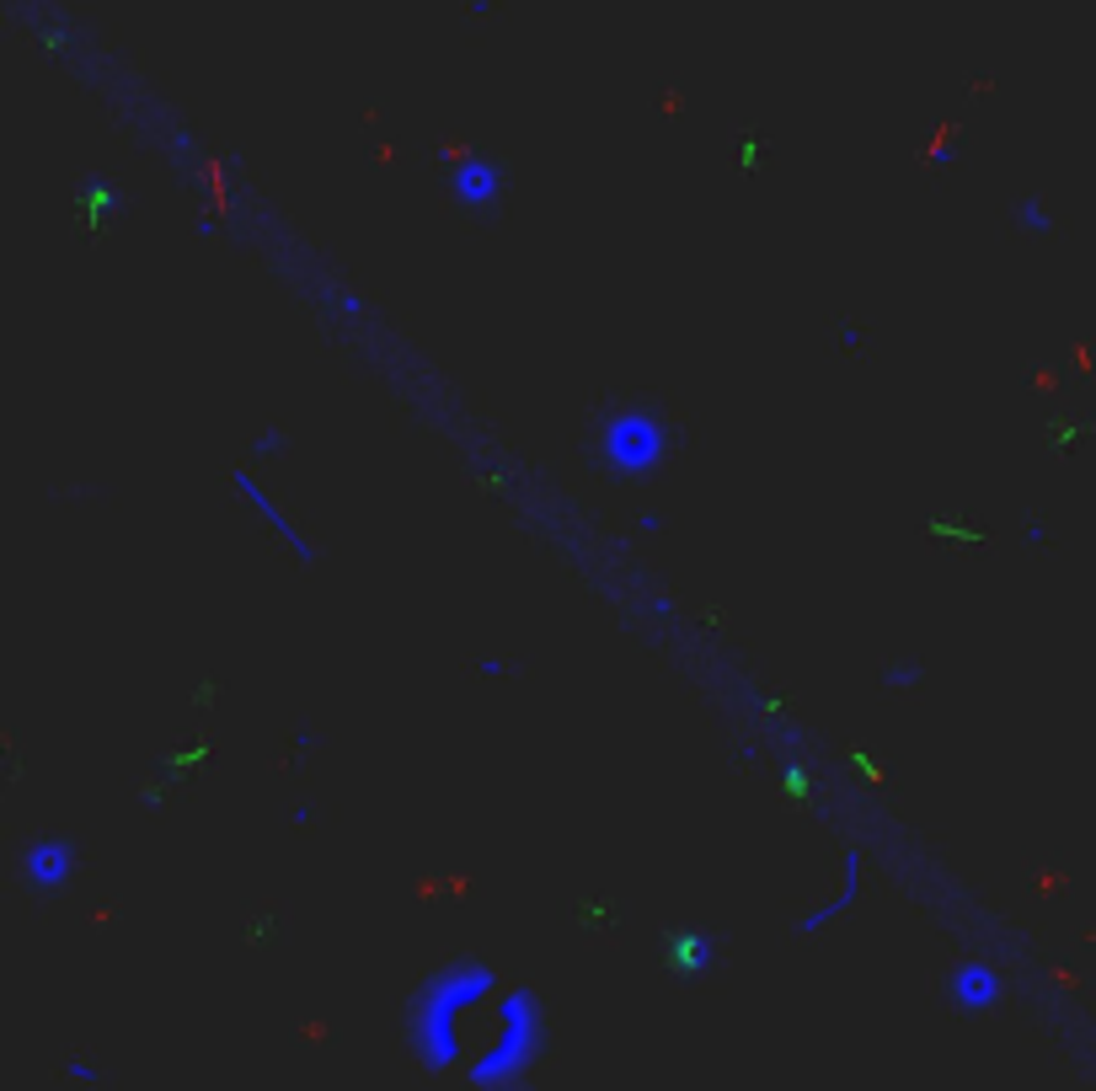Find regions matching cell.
<instances>
[{
	"label": "cell",
	"instance_id": "cell-1",
	"mask_svg": "<svg viewBox=\"0 0 1096 1091\" xmlns=\"http://www.w3.org/2000/svg\"><path fill=\"white\" fill-rule=\"evenodd\" d=\"M503 995V974L487 958H471L460 953L445 968H434L412 1001H407V1017H401V1032H407V1049L423 1070H454L465 1059V1017H476L487 1001Z\"/></svg>",
	"mask_w": 1096,
	"mask_h": 1091
},
{
	"label": "cell",
	"instance_id": "cell-2",
	"mask_svg": "<svg viewBox=\"0 0 1096 1091\" xmlns=\"http://www.w3.org/2000/svg\"><path fill=\"white\" fill-rule=\"evenodd\" d=\"M546 1038H551L546 1001H540L530 984H503V995L493 1001V1038H487V1049L465 1065L471 1091H519L524 1076L540 1065Z\"/></svg>",
	"mask_w": 1096,
	"mask_h": 1091
},
{
	"label": "cell",
	"instance_id": "cell-3",
	"mask_svg": "<svg viewBox=\"0 0 1096 1091\" xmlns=\"http://www.w3.org/2000/svg\"><path fill=\"white\" fill-rule=\"evenodd\" d=\"M669 445H674V429L658 407L647 401H626V407H610L605 423H599V460L615 482H643L652 476L663 460H669Z\"/></svg>",
	"mask_w": 1096,
	"mask_h": 1091
},
{
	"label": "cell",
	"instance_id": "cell-4",
	"mask_svg": "<svg viewBox=\"0 0 1096 1091\" xmlns=\"http://www.w3.org/2000/svg\"><path fill=\"white\" fill-rule=\"evenodd\" d=\"M75 872H80V845L70 834H38L22 845L16 878L33 898H60L75 883Z\"/></svg>",
	"mask_w": 1096,
	"mask_h": 1091
},
{
	"label": "cell",
	"instance_id": "cell-5",
	"mask_svg": "<svg viewBox=\"0 0 1096 1091\" xmlns=\"http://www.w3.org/2000/svg\"><path fill=\"white\" fill-rule=\"evenodd\" d=\"M445 188H450L454 209H465V214H493V209L503 203L509 172H503V161L487 156V150H460L450 161V172H445Z\"/></svg>",
	"mask_w": 1096,
	"mask_h": 1091
},
{
	"label": "cell",
	"instance_id": "cell-6",
	"mask_svg": "<svg viewBox=\"0 0 1096 1091\" xmlns=\"http://www.w3.org/2000/svg\"><path fill=\"white\" fill-rule=\"evenodd\" d=\"M231 487H236V498H241L247 509L267 519V530H273V535L284 541V551H289L295 562H316V546H311V535H306V530H300V524H295L289 513L273 504V493H267V487L258 482V471H252V466H241V471L231 476Z\"/></svg>",
	"mask_w": 1096,
	"mask_h": 1091
},
{
	"label": "cell",
	"instance_id": "cell-7",
	"mask_svg": "<svg viewBox=\"0 0 1096 1091\" xmlns=\"http://www.w3.org/2000/svg\"><path fill=\"white\" fill-rule=\"evenodd\" d=\"M1000 995H1006V984H1000L995 963L968 958V963H958V968L947 974V1001H952L963 1017H984V1012H995Z\"/></svg>",
	"mask_w": 1096,
	"mask_h": 1091
},
{
	"label": "cell",
	"instance_id": "cell-8",
	"mask_svg": "<svg viewBox=\"0 0 1096 1091\" xmlns=\"http://www.w3.org/2000/svg\"><path fill=\"white\" fill-rule=\"evenodd\" d=\"M861 883H867V861H861V851H845L839 856V894H830L824 904H813L797 926H802V937H813V931H824L830 920H839L856 898H861Z\"/></svg>",
	"mask_w": 1096,
	"mask_h": 1091
},
{
	"label": "cell",
	"instance_id": "cell-9",
	"mask_svg": "<svg viewBox=\"0 0 1096 1091\" xmlns=\"http://www.w3.org/2000/svg\"><path fill=\"white\" fill-rule=\"evenodd\" d=\"M1017 231H1028V236H1048V231H1054L1043 198H1022V203H1017Z\"/></svg>",
	"mask_w": 1096,
	"mask_h": 1091
},
{
	"label": "cell",
	"instance_id": "cell-10",
	"mask_svg": "<svg viewBox=\"0 0 1096 1091\" xmlns=\"http://www.w3.org/2000/svg\"><path fill=\"white\" fill-rule=\"evenodd\" d=\"M289 455V434L284 429H262L252 439V466H267V460H284Z\"/></svg>",
	"mask_w": 1096,
	"mask_h": 1091
},
{
	"label": "cell",
	"instance_id": "cell-11",
	"mask_svg": "<svg viewBox=\"0 0 1096 1091\" xmlns=\"http://www.w3.org/2000/svg\"><path fill=\"white\" fill-rule=\"evenodd\" d=\"M65 1076L75 1087H97V1081H102V1070H97L91 1059H65Z\"/></svg>",
	"mask_w": 1096,
	"mask_h": 1091
},
{
	"label": "cell",
	"instance_id": "cell-12",
	"mask_svg": "<svg viewBox=\"0 0 1096 1091\" xmlns=\"http://www.w3.org/2000/svg\"><path fill=\"white\" fill-rule=\"evenodd\" d=\"M883 685H888V691H899V685H920V664H888Z\"/></svg>",
	"mask_w": 1096,
	"mask_h": 1091
},
{
	"label": "cell",
	"instance_id": "cell-13",
	"mask_svg": "<svg viewBox=\"0 0 1096 1091\" xmlns=\"http://www.w3.org/2000/svg\"><path fill=\"white\" fill-rule=\"evenodd\" d=\"M487 680H503V674H514V664L509 658H498V653H482V664H476Z\"/></svg>",
	"mask_w": 1096,
	"mask_h": 1091
},
{
	"label": "cell",
	"instance_id": "cell-14",
	"mask_svg": "<svg viewBox=\"0 0 1096 1091\" xmlns=\"http://www.w3.org/2000/svg\"><path fill=\"white\" fill-rule=\"evenodd\" d=\"M637 530H647V535H652V530H663V519H658V513L647 509V513H637Z\"/></svg>",
	"mask_w": 1096,
	"mask_h": 1091
}]
</instances>
